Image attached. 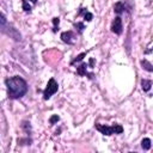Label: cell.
Instances as JSON below:
<instances>
[{"label": "cell", "instance_id": "cell-1", "mask_svg": "<svg viewBox=\"0 0 153 153\" xmlns=\"http://www.w3.org/2000/svg\"><path fill=\"white\" fill-rule=\"evenodd\" d=\"M7 87V96L10 99H19L27 92V82L19 75H14L5 80Z\"/></svg>", "mask_w": 153, "mask_h": 153}, {"label": "cell", "instance_id": "cell-2", "mask_svg": "<svg viewBox=\"0 0 153 153\" xmlns=\"http://www.w3.org/2000/svg\"><path fill=\"white\" fill-rule=\"evenodd\" d=\"M0 31L4 32L5 35L10 36L11 38L16 39V41H20V37H22L20 33H19L11 24H8L6 17H5L2 13H0Z\"/></svg>", "mask_w": 153, "mask_h": 153}, {"label": "cell", "instance_id": "cell-3", "mask_svg": "<svg viewBox=\"0 0 153 153\" xmlns=\"http://www.w3.org/2000/svg\"><path fill=\"white\" fill-rule=\"evenodd\" d=\"M94 128L100 131L103 135H106V136H110L112 134H122L123 133V127L121 124H114V126H105V124H99V123H96L94 124Z\"/></svg>", "mask_w": 153, "mask_h": 153}, {"label": "cell", "instance_id": "cell-4", "mask_svg": "<svg viewBox=\"0 0 153 153\" xmlns=\"http://www.w3.org/2000/svg\"><path fill=\"white\" fill-rule=\"evenodd\" d=\"M59 90V84L56 82V80L54 78H50L48 80V84L43 91V99L44 100H48L53 94H55Z\"/></svg>", "mask_w": 153, "mask_h": 153}, {"label": "cell", "instance_id": "cell-5", "mask_svg": "<svg viewBox=\"0 0 153 153\" xmlns=\"http://www.w3.org/2000/svg\"><path fill=\"white\" fill-rule=\"evenodd\" d=\"M111 31L116 35H121L122 31H123V24H122V19L120 16L115 17L112 24H111Z\"/></svg>", "mask_w": 153, "mask_h": 153}, {"label": "cell", "instance_id": "cell-6", "mask_svg": "<svg viewBox=\"0 0 153 153\" xmlns=\"http://www.w3.org/2000/svg\"><path fill=\"white\" fill-rule=\"evenodd\" d=\"M74 38H75V36H74V33L72 31H65V32L61 33V39L67 44H73L74 43Z\"/></svg>", "mask_w": 153, "mask_h": 153}, {"label": "cell", "instance_id": "cell-7", "mask_svg": "<svg viewBox=\"0 0 153 153\" xmlns=\"http://www.w3.org/2000/svg\"><path fill=\"white\" fill-rule=\"evenodd\" d=\"M87 63H85V62H82L79 67H76V73L79 74V75H81V76H84V75H87L90 79H92L93 78V74L92 73H87Z\"/></svg>", "mask_w": 153, "mask_h": 153}, {"label": "cell", "instance_id": "cell-8", "mask_svg": "<svg viewBox=\"0 0 153 153\" xmlns=\"http://www.w3.org/2000/svg\"><path fill=\"white\" fill-rule=\"evenodd\" d=\"M114 11H115L117 14L123 13V12L126 11V5H124V2H122V1L116 2V4L114 5Z\"/></svg>", "mask_w": 153, "mask_h": 153}, {"label": "cell", "instance_id": "cell-9", "mask_svg": "<svg viewBox=\"0 0 153 153\" xmlns=\"http://www.w3.org/2000/svg\"><path fill=\"white\" fill-rule=\"evenodd\" d=\"M141 86H142V90L145 92H148L152 87V81L151 80H147V79H142L141 80Z\"/></svg>", "mask_w": 153, "mask_h": 153}, {"label": "cell", "instance_id": "cell-10", "mask_svg": "<svg viewBox=\"0 0 153 153\" xmlns=\"http://www.w3.org/2000/svg\"><path fill=\"white\" fill-rule=\"evenodd\" d=\"M140 63H141L142 68L146 69L147 72H153V66H152V63H151L149 61H147V60H141Z\"/></svg>", "mask_w": 153, "mask_h": 153}, {"label": "cell", "instance_id": "cell-11", "mask_svg": "<svg viewBox=\"0 0 153 153\" xmlns=\"http://www.w3.org/2000/svg\"><path fill=\"white\" fill-rule=\"evenodd\" d=\"M151 146H152V141H151V139H148V137L142 139V141H141V147H142V149L147 151V149L151 148Z\"/></svg>", "mask_w": 153, "mask_h": 153}, {"label": "cell", "instance_id": "cell-12", "mask_svg": "<svg viewBox=\"0 0 153 153\" xmlns=\"http://www.w3.org/2000/svg\"><path fill=\"white\" fill-rule=\"evenodd\" d=\"M22 128H23V130L26 133V135H30V134H31V126H30V122L24 121L23 124H22Z\"/></svg>", "mask_w": 153, "mask_h": 153}, {"label": "cell", "instance_id": "cell-13", "mask_svg": "<svg viewBox=\"0 0 153 153\" xmlns=\"http://www.w3.org/2000/svg\"><path fill=\"white\" fill-rule=\"evenodd\" d=\"M74 27L78 30L79 33H82V31H84V29H85V25H84V23L78 22V23H74Z\"/></svg>", "mask_w": 153, "mask_h": 153}, {"label": "cell", "instance_id": "cell-14", "mask_svg": "<svg viewBox=\"0 0 153 153\" xmlns=\"http://www.w3.org/2000/svg\"><path fill=\"white\" fill-rule=\"evenodd\" d=\"M85 56H86V53H81V54H79V55H78V56H76V57H75V59H74V60L71 62V65H74V63H76V62L81 61V60H82Z\"/></svg>", "mask_w": 153, "mask_h": 153}, {"label": "cell", "instance_id": "cell-15", "mask_svg": "<svg viewBox=\"0 0 153 153\" xmlns=\"http://www.w3.org/2000/svg\"><path fill=\"white\" fill-rule=\"evenodd\" d=\"M59 23H60V18H57V17L53 18V24H54V29H53V31H54V32L57 31V29H59Z\"/></svg>", "mask_w": 153, "mask_h": 153}, {"label": "cell", "instance_id": "cell-16", "mask_svg": "<svg viewBox=\"0 0 153 153\" xmlns=\"http://www.w3.org/2000/svg\"><path fill=\"white\" fill-rule=\"evenodd\" d=\"M59 120H60V117H59L57 115H53V116L49 118V123H50V124H55V123L59 122Z\"/></svg>", "mask_w": 153, "mask_h": 153}, {"label": "cell", "instance_id": "cell-17", "mask_svg": "<svg viewBox=\"0 0 153 153\" xmlns=\"http://www.w3.org/2000/svg\"><path fill=\"white\" fill-rule=\"evenodd\" d=\"M84 18H85V20H87V22H91V20H92V18H93V14L86 11V12L84 13Z\"/></svg>", "mask_w": 153, "mask_h": 153}, {"label": "cell", "instance_id": "cell-18", "mask_svg": "<svg viewBox=\"0 0 153 153\" xmlns=\"http://www.w3.org/2000/svg\"><path fill=\"white\" fill-rule=\"evenodd\" d=\"M22 6H23V10H24L25 12H30V11H31V5H30V4H27V2H23Z\"/></svg>", "mask_w": 153, "mask_h": 153}, {"label": "cell", "instance_id": "cell-19", "mask_svg": "<svg viewBox=\"0 0 153 153\" xmlns=\"http://www.w3.org/2000/svg\"><path fill=\"white\" fill-rule=\"evenodd\" d=\"M23 142H25L26 145H31V140H30V139H25V140H24V139H18V143L22 145Z\"/></svg>", "mask_w": 153, "mask_h": 153}, {"label": "cell", "instance_id": "cell-20", "mask_svg": "<svg viewBox=\"0 0 153 153\" xmlns=\"http://www.w3.org/2000/svg\"><path fill=\"white\" fill-rule=\"evenodd\" d=\"M29 1H30V2H32L33 5H36L38 0H22V4H23V2H27V4H29Z\"/></svg>", "mask_w": 153, "mask_h": 153}, {"label": "cell", "instance_id": "cell-21", "mask_svg": "<svg viewBox=\"0 0 153 153\" xmlns=\"http://www.w3.org/2000/svg\"><path fill=\"white\" fill-rule=\"evenodd\" d=\"M93 62H94V60L91 59V60H90V66H91V68H92V66H93Z\"/></svg>", "mask_w": 153, "mask_h": 153}]
</instances>
